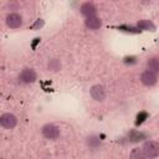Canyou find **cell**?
<instances>
[{
    "label": "cell",
    "mask_w": 159,
    "mask_h": 159,
    "mask_svg": "<svg viewBox=\"0 0 159 159\" xmlns=\"http://www.w3.org/2000/svg\"><path fill=\"white\" fill-rule=\"evenodd\" d=\"M129 159H145V155L142 150V148H134L132 149L129 154Z\"/></svg>",
    "instance_id": "10"
},
{
    "label": "cell",
    "mask_w": 159,
    "mask_h": 159,
    "mask_svg": "<svg viewBox=\"0 0 159 159\" xmlns=\"http://www.w3.org/2000/svg\"><path fill=\"white\" fill-rule=\"evenodd\" d=\"M96 6L92 4V2H84V4H82V6H81V12L84 15V16H87V17H91V16H94V14H96Z\"/></svg>",
    "instance_id": "8"
},
{
    "label": "cell",
    "mask_w": 159,
    "mask_h": 159,
    "mask_svg": "<svg viewBox=\"0 0 159 159\" xmlns=\"http://www.w3.org/2000/svg\"><path fill=\"white\" fill-rule=\"evenodd\" d=\"M138 27L139 29H143V30H148V29H153V24L150 21H147V20H143V21H139L138 22Z\"/></svg>",
    "instance_id": "13"
},
{
    "label": "cell",
    "mask_w": 159,
    "mask_h": 159,
    "mask_svg": "<svg viewBox=\"0 0 159 159\" xmlns=\"http://www.w3.org/2000/svg\"><path fill=\"white\" fill-rule=\"evenodd\" d=\"M140 81H142V83L145 84V86H154V84L157 83V75H155L154 72L147 70V71H144V72L142 73Z\"/></svg>",
    "instance_id": "6"
},
{
    "label": "cell",
    "mask_w": 159,
    "mask_h": 159,
    "mask_svg": "<svg viewBox=\"0 0 159 159\" xmlns=\"http://www.w3.org/2000/svg\"><path fill=\"white\" fill-rule=\"evenodd\" d=\"M42 135L47 139H56L60 135V129L53 124H46L42 128Z\"/></svg>",
    "instance_id": "3"
},
{
    "label": "cell",
    "mask_w": 159,
    "mask_h": 159,
    "mask_svg": "<svg viewBox=\"0 0 159 159\" xmlns=\"http://www.w3.org/2000/svg\"><path fill=\"white\" fill-rule=\"evenodd\" d=\"M91 96L93 99L96 101H103L106 98V91H104V87L103 86H99V84H96L91 88Z\"/></svg>",
    "instance_id": "7"
},
{
    "label": "cell",
    "mask_w": 159,
    "mask_h": 159,
    "mask_svg": "<svg viewBox=\"0 0 159 159\" xmlns=\"http://www.w3.org/2000/svg\"><path fill=\"white\" fill-rule=\"evenodd\" d=\"M60 67H61V63H60L58 60H51V61L48 62V68H50L51 71H58Z\"/></svg>",
    "instance_id": "12"
},
{
    "label": "cell",
    "mask_w": 159,
    "mask_h": 159,
    "mask_svg": "<svg viewBox=\"0 0 159 159\" xmlns=\"http://www.w3.org/2000/svg\"><path fill=\"white\" fill-rule=\"evenodd\" d=\"M19 78L24 83H32L36 81V72L32 68H24L21 71Z\"/></svg>",
    "instance_id": "4"
},
{
    "label": "cell",
    "mask_w": 159,
    "mask_h": 159,
    "mask_svg": "<svg viewBox=\"0 0 159 159\" xmlns=\"http://www.w3.org/2000/svg\"><path fill=\"white\" fill-rule=\"evenodd\" d=\"M148 68H149V71H152L154 73L159 71V61L157 57H153L148 61Z\"/></svg>",
    "instance_id": "11"
},
{
    "label": "cell",
    "mask_w": 159,
    "mask_h": 159,
    "mask_svg": "<svg viewBox=\"0 0 159 159\" xmlns=\"http://www.w3.org/2000/svg\"><path fill=\"white\" fill-rule=\"evenodd\" d=\"M0 159H1V158H0Z\"/></svg>",
    "instance_id": "14"
},
{
    "label": "cell",
    "mask_w": 159,
    "mask_h": 159,
    "mask_svg": "<svg viewBox=\"0 0 159 159\" xmlns=\"http://www.w3.org/2000/svg\"><path fill=\"white\" fill-rule=\"evenodd\" d=\"M21 24H22V17H21L19 14L11 12V14H9V15L6 16V25H7L9 27H11V29H17V27L21 26Z\"/></svg>",
    "instance_id": "5"
},
{
    "label": "cell",
    "mask_w": 159,
    "mask_h": 159,
    "mask_svg": "<svg viewBox=\"0 0 159 159\" xmlns=\"http://www.w3.org/2000/svg\"><path fill=\"white\" fill-rule=\"evenodd\" d=\"M145 158H149V159H154L158 157L159 154V144L154 140H148L144 143L143 148H142Z\"/></svg>",
    "instance_id": "1"
},
{
    "label": "cell",
    "mask_w": 159,
    "mask_h": 159,
    "mask_svg": "<svg viewBox=\"0 0 159 159\" xmlns=\"http://www.w3.org/2000/svg\"><path fill=\"white\" fill-rule=\"evenodd\" d=\"M17 123V118L11 113H4L0 117V124L6 129H12Z\"/></svg>",
    "instance_id": "2"
},
{
    "label": "cell",
    "mask_w": 159,
    "mask_h": 159,
    "mask_svg": "<svg viewBox=\"0 0 159 159\" xmlns=\"http://www.w3.org/2000/svg\"><path fill=\"white\" fill-rule=\"evenodd\" d=\"M101 25H102V21L96 16H91L86 19V26L91 30H97L101 27Z\"/></svg>",
    "instance_id": "9"
}]
</instances>
